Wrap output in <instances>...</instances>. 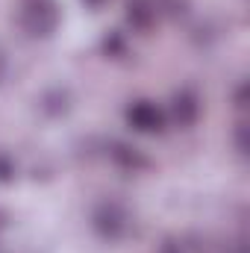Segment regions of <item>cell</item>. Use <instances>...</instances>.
<instances>
[{
  "mask_svg": "<svg viewBox=\"0 0 250 253\" xmlns=\"http://www.w3.org/2000/svg\"><path fill=\"white\" fill-rule=\"evenodd\" d=\"M112 156L121 162V165H126V168H141V165H147L135 150H129V147H124V144H115V150H112Z\"/></svg>",
  "mask_w": 250,
  "mask_h": 253,
  "instance_id": "obj_5",
  "label": "cell"
},
{
  "mask_svg": "<svg viewBox=\"0 0 250 253\" xmlns=\"http://www.w3.org/2000/svg\"><path fill=\"white\" fill-rule=\"evenodd\" d=\"M162 253H180V248H177L174 242H165V248H162Z\"/></svg>",
  "mask_w": 250,
  "mask_h": 253,
  "instance_id": "obj_8",
  "label": "cell"
},
{
  "mask_svg": "<svg viewBox=\"0 0 250 253\" xmlns=\"http://www.w3.org/2000/svg\"><path fill=\"white\" fill-rule=\"evenodd\" d=\"M85 3H91V6H100V3H103V0H85Z\"/></svg>",
  "mask_w": 250,
  "mask_h": 253,
  "instance_id": "obj_9",
  "label": "cell"
},
{
  "mask_svg": "<svg viewBox=\"0 0 250 253\" xmlns=\"http://www.w3.org/2000/svg\"><path fill=\"white\" fill-rule=\"evenodd\" d=\"M12 174H15V168H12V162H9V159H6V156L0 153V180H9Z\"/></svg>",
  "mask_w": 250,
  "mask_h": 253,
  "instance_id": "obj_7",
  "label": "cell"
},
{
  "mask_svg": "<svg viewBox=\"0 0 250 253\" xmlns=\"http://www.w3.org/2000/svg\"><path fill=\"white\" fill-rule=\"evenodd\" d=\"M174 118L180 121V124H191L194 118H197V100H194V94H177L174 97Z\"/></svg>",
  "mask_w": 250,
  "mask_h": 253,
  "instance_id": "obj_4",
  "label": "cell"
},
{
  "mask_svg": "<svg viewBox=\"0 0 250 253\" xmlns=\"http://www.w3.org/2000/svg\"><path fill=\"white\" fill-rule=\"evenodd\" d=\"M126 121L135 126L138 132H159L162 124H165V115H162L159 106L141 100V103H132V106L126 109Z\"/></svg>",
  "mask_w": 250,
  "mask_h": 253,
  "instance_id": "obj_3",
  "label": "cell"
},
{
  "mask_svg": "<svg viewBox=\"0 0 250 253\" xmlns=\"http://www.w3.org/2000/svg\"><path fill=\"white\" fill-rule=\"evenodd\" d=\"M126 15H129V21H132L135 27H147V24H150V18H153V9H150L147 3H132Z\"/></svg>",
  "mask_w": 250,
  "mask_h": 253,
  "instance_id": "obj_6",
  "label": "cell"
},
{
  "mask_svg": "<svg viewBox=\"0 0 250 253\" xmlns=\"http://www.w3.org/2000/svg\"><path fill=\"white\" fill-rule=\"evenodd\" d=\"M91 221H94V230H97L103 239H109V242L121 239L126 233V212L118 203H100V206L94 209Z\"/></svg>",
  "mask_w": 250,
  "mask_h": 253,
  "instance_id": "obj_2",
  "label": "cell"
},
{
  "mask_svg": "<svg viewBox=\"0 0 250 253\" xmlns=\"http://www.w3.org/2000/svg\"><path fill=\"white\" fill-rule=\"evenodd\" d=\"M24 27L33 36H50L53 27H56L53 0H27V6H24Z\"/></svg>",
  "mask_w": 250,
  "mask_h": 253,
  "instance_id": "obj_1",
  "label": "cell"
}]
</instances>
